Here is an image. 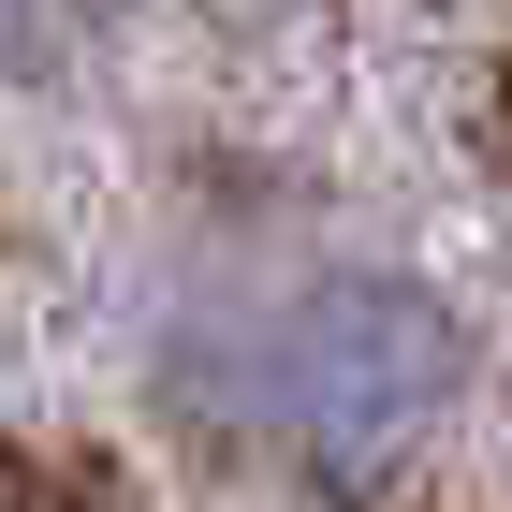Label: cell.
Masks as SVG:
<instances>
[{
  "mask_svg": "<svg viewBox=\"0 0 512 512\" xmlns=\"http://www.w3.org/2000/svg\"><path fill=\"white\" fill-rule=\"evenodd\" d=\"M469 381V337L439 308L425 278H381V264H337L308 293H278L264 322L235 337V410L278 439V454H308V469H395L410 439L454 410Z\"/></svg>",
  "mask_w": 512,
  "mask_h": 512,
  "instance_id": "cell-1",
  "label": "cell"
}]
</instances>
